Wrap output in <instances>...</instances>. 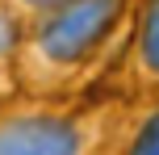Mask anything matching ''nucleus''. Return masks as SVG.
Masks as SVG:
<instances>
[{"mask_svg": "<svg viewBox=\"0 0 159 155\" xmlns=\"http://www.w3.org/2000/svg\"><path fill=\"white\" fill-rule=\"evenodd\" d=\"M117 8L121 0H71L63 8H50L38 25V50L50 63H80L113 30Z\"/></svg>", "mask_w": 159, "mask_h": 155, "instance_id": "1", "label": "nucleus"}, {"mask_svg": "<svg viewBox=\"0 0 159 155\" xmlns=\"http://www.w3.org/2000/svg\"><path fill=\"white\" fill-rule=\"evenodd\" d=\"M25 8H42V13H50V8H63V4H71V0H21Z\"/></svg>", "mask_w": 159, "mask_h": 155, "instance_id": "6", "label": "nucleus"}, {"mask_svg": "<svg viewBox=\"0 0 159 155\" xmlns=\"http://www.w3.org/2000/svg\"><path fill=\"white\" fill-rule=\"evenodd\" d=\"M84 139L67 117H13L0 126V155H80Z\"/></svg>", "mask_w": 159, "mask_h": 155, "instance_id": "2", "label": "nucleus"}, {"mask_svg": "<svg viewBox=\"0 0 159 155\" xmlns=\"http://www.w3.org/2000/svg\"><path fill=\"white\" fill-rule=\"evenodd\" d=\"M13 42H17V25H13V21H8V17H4V13H0V55H4V50H8V46H13Z\"/></svg>", "mask_w": 159, "mask_h": 155, "instance_id": "5", "label": "nucleus"}, {"mask_svg": "<svg viewBox=\"0 0 159 155\" xmlns=\"http://www.w3.org/2000/svg\"><path fill=\"white\" fill-rule=\"evenodd\" d=\"M138 50H143V63H147V71H151V75H159V0H147V8H143Z\"/></svg>", "mask_w": 159, "mask_h": 155, "instance_id": "3", "label": "nucleus"}, {"mask_svg": "<svg viewBox=\"0 0 159 155\" xmlns=\"http://www.w3.org/2000/svg\"><path fill=\"white\" fill-rule=\"evenodd\" d=\"M130 155H159V113L147 117V126L138 130L134 147H130Z\"/></svg>", "mask_w": 159, "mask_h": 155, "instance_id": "4", "label": "nucleus"}]
</instances>
